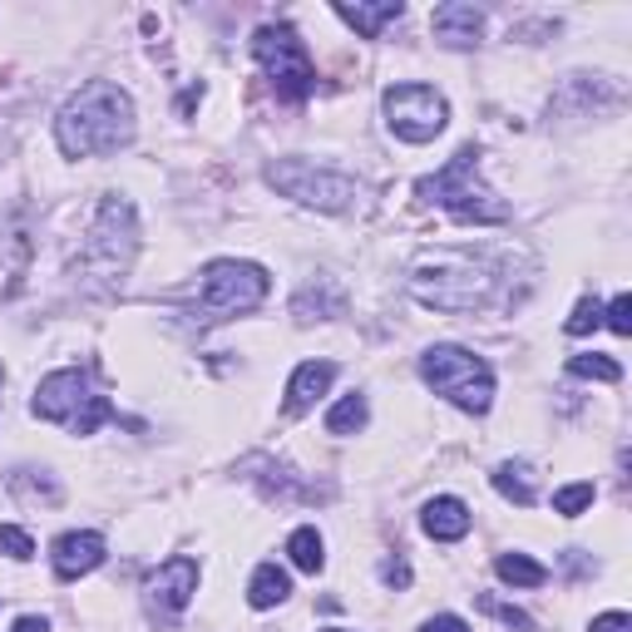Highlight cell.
Returning a JSON list of instances; mask_svg holds the SVG:
<instances>
[{
  "label": "cell",
  "instance_id": "2",
  "mask_svg": "<svg viewBox=\"0 0 632 632\" xmlns=\"http://www.w3.org/2000/svg\"><path fill=\"white\" fill-rule=\"evenodd\" d=\"M415 193H420L425 203H440L444 213L460 217V223H504V217H509V207L479 183V148L474 144H464L440 173L420 178Z\"/></svg>",
  "mask_w": 632,
  "mask_h": 632
},
{
  "label": "cell",
  "instance_id": "32",
  "mask_svg": "<svg viewBox=\"0 0 632 632\" xmlns=\"http://www.w3.org/2000/svg\"><path fill=\"white\" fill-rule=\"evenodd\" d=\"M331 632H346V628H331Z\"/></svg>",
  "mask_w": 632,
  "mask_h": 632
},
{
  "label": "cell",
  "instance_id": "30",
  "mask_svg": "<svg viewBox=\"0 0 632 632\" xmlns=\"http://www.w3.org/2000/svg\"><path fill=\"white\" fill-rule=\"evenodd\" d=\"M420 632H474V628L464 618H454V612H440V618H430Z\"/></svg>",
  "mask_w": 632,
  "mask_h": 632
},
{
  "label": "cell",
  "instance_id": "6",
  "mask_svg": "<svg viewBox=\"0 0 632 632\" xmlns=\"http://www.w3.org/2000/svg\"><path fill=\"white\" fill-rule=\"evenodd\" d=\"M420 375L435 395L460 405L464 415H484L494 400V371L464 346H430L420 356Z\"/></svg>",
  "mask_w": 632,
  "mask_h": 632
},
{
  "label": "cell",
  "instance_id": "8",
  "mask_svg": "<svg viewBox=\"0 0 632 632\" xmlns=\"http://www.w3.org/2000/svg\"><path fill=\"white\" fill-rule=\"evenodd\" d=\"M272 282L257 262H213L203 272V312L213 316H242V312H257L267 302Z\"/></svg>",
  "mask_w": 632,
  "mask_h": 632
},
{
  "label": "cell",
  "instance_id": "7",
  "mask_svg": "<svg viewBox=\"0 0 632 632\" xmlns=\"http://www.w3.org/2000/svg\"><path fill=\"white\" fill-rule=\"evenodd\" d=\"M252 55L282 99H306L316 89V65L306 55V40L292 25H262L252 35Z\"/></svg>",
  "mask_w": 632,
  "mask_h": 632
},
{
  "label": "cell",
  "instance_id": "11",
  "mask_svg": "<svg viewBox=\"0 0 632 632\" xmlns=\"http://www.w3.org/2000/svg\"><path fill=\"white\" fill-rule=\"evenodd\" d=\"M198 592V563L193 558H168L163 568L148 578L144 598H148V612L154 618H178V612L193 602Z\"/></svg>",
  "mask_w": 632,
  "mask_h": 632
},
{
  "label": "cell",
  "instance_id": "13",
  "mask_svg": "<svg viewBox=\"0 0 632 632\" xmlns=\"http://www.w3.org/2000/svg\"><path fill=\"white\" fill-rule=\"evenodd\" d=\"M430 30H435V40H440V45L464 49V45H474V40H479L484 10L479 5H464V0H450V5H440L430 15Z\"/></svg>",
  "mask_w": 632,
  "mask_h": 632
},
{
  "label": "cell",
  "instance_id": "28",
  "mask_svg": "<svg viewBox=\"0 0 632 632\" xmlns=\"http://www.w3.org/2000/svg\"><path fill=\"white\" fill-rule=\"evenodd\" d=\"M381 583H385V588H405V583H410V563H405V558H385L381 563Z\"/></svg>",
  "mask_w": 632,
  "mask_h": 632
},
{
  "label": "cell",
  "instance_id": "22",
  "mask_svg": "<svg viewBox=\"0 0 632 632\" xmlns=\"http://www.w3.org/2000/svg\"><path fill=\"white\" fill-rule=\"evenodd\" d=\"M568 371H573V375H583V381H608V385H618V381H622V365L612 361V356H598V351L573 356Z\"/></svg>",
  "mask_w": 632,
  "mask_h": 632
},
{
  "label": "cell",
  "instance_id": "15",
  "mask_svg": "<svg viewBox=\"0 0 632 632\" xmlns=\"http://www.w3.org/2000/svg\"><path fill=\"white\" fill-rule=\"evenodd\" d=\"M425 533L440 543H460L470 533V504L454 499V494H440V499L425 504Z\"/></svg>",
  "mask_w": 632,
  "mask_h": 632
},
{
  "label": "cell",
  "instance_id": "4",
  "mask_svg": "<svg viewBox=\"0 0 632 632\" xmlns=\"http://www.w3.org/2000/svg\"><path fill=\"white\" fill-rule=\"evenodd\" d=\"M138 252V223H134V207L124 198H104L99 203V217L89 227L84 247H79V276H94L99 286L119 282L128 272Z\"/></svg>",
  "mask_w": 632,
  "mask_h": 632
},
{
  "label": "cell",
  "instance_id": "19",
  "mask_svg": "<svg viewBox=\"0 0 632 632\" xmlns=\"http://www.w3.org/2000/svg\"><path fill=\"white\" fill-rule=\"evenodd\" d=\"M494 573H499L509 588H543V583H549V568L533 563L529 553H499V558H494Z\"/></svg>",
  "mask_w": 632,
  "mask_h": 632
},
{
  "label": "cell",
  "instance_id": "17",
  "mask_svg": "<svg viewBox=\"0 0 632 632\" xmlns=\"http://www.w3.org/2000/svg\"><path fill=\"white\" fill-rule=\"evenodd\" d=\"M494 489H499L509 504H519V509H529V504L539 499V489H533V470L523 460H504L499 470H494Z\"/></svg>",
  "mask_w": 632,
  "mask_h": 632
},
{
  "label": "cell",
  "instance_id": "18",
  "mask_svg": "<svg viewBox=\"0 0 632 632\" xmlns=\"http://www.w3.org/2000/svg\"><path fill=\"white\" fill-rule=\"evenodd\" d=\"M286 592H292V578H286L276 563H262V568L252 573V583H247V602H252L257 612H262V608H276V602H286Z\"/></svg>",
  "mask_w": 632,
  "mask_h": 632
},
{
  "label": "cell",
  "instance_id": "5",
  "mask_svg": "<svg viewBox=\"0 0 632 632\" xmlns=\"http://www.w3.org/2000/svg\"><path fill=\"white\" fill-rule=\"evenodd\" d=\"M489 286H494V276L460 252L430 257V262H420L410 276L415 302L435 306V312H474V306L489 302Z\"/></svg>",
  "mask_w": 632,
  "mask_h": 632
},
{
  "label": "cell",
  "instance_id": "23",
  "mask_svg": "<svg viewBox=\"0 0 632 632\" xmlns=\"http://www.w3.org/2000/svg\"><path fill=\"white\" fill-rule=\"evenodd\" d=\"M592 499H598V489H592L588 479H578V484H563V489L553 494V509H558L563 519H578V514L588 509Z\"/></svg>",
  "mask_w": 632,
  "mask_h": 632
},
{
  "label": "cell",
  "instance_id": "21",
  "mask_svg": "<svg viewBox=\"0 0 632 632\" xmlns=\"http://www.w3.org/2000/svg\"><path fill=\"white\" fill-rule=\"evenodd\" d=\"M365 425V395H341V400L326 410V435H356Z\"/></svg>",
  "mask_w": 632,
  "mask_h": 632
},
{
  "label": "cell",
  "instance_id": "26",
  "mask_svg": "<svg viewBox=\"0 0 632 632\" xmlns=\"http://www.w3.org/2000/svg\"><path fill=\"white\" fill-rule=\"evenodd\" d=\"M479 602H484V612H494V618L504 622V628H514V632H533V618H529V612L509 608V602H494V598H479Z\"/></svg>",
  "mask_w": 632,
  "mask_h": 632
},
{
  "label": "cell",
  "instance_id": "29",
  "mask_svg": "<svg viewBox=\"0 0 632 632\" xmlns=\"http://www.w3.org/2000/svg\"><path fill=\"white\" fill-rule=\"evenodd\" d=\"M592 632H632V618L628 612H598V618H592Z\"/></svg>",
  "mask_w": 632,
  "mask_h": 632
},
{
  "label": "cell",
  "instance_id": "3",
  "mask_svg": "<svg viewBox=\"0 0 632 632\" xmlns=\"http://www.w3.org/2000/svg\"><path fill=\"white\" fill-rule=\"evenodd\" d=\"M30 410H35L40 420H49V425H65L69 435H94L104 420H114V405L94 391L89 371H75V365L45 375V381L35 385Z\"/></svg>",
  "mask_w": 632,
  "mask_h": 632
},
{
  "label": "cell",
  "instance_id": "25",
  "mask_svg": "<svg viewBox=\"0 0 632 632\" xmlns=\"http://www.w3.org/2000/svg\"><path fill=\"white\" fill-rule=\"evenodd\" d=\"M0 553H5V558H15V563H25L30 553H35V543H30L25 529H15V523H0Z\"/></svg>",
  "mask_w": 632,
  "mask_h": 632
},
{
  "label": "cell",
  "instance_id": "27",
  "mask_svg": "<svg viewBox=\"0 0 632 632\" xmlns=\"http://www.w3.org/2000/svg\"><path fill=\"white\" fill-rule=\"evenodd\" d=\"M602 321H608L618 336H632V296H628V292L612 296V306L602 312Z\"/></svg>",
  "mask_w": 632,
  "mask_h": 632
},
{
  "label": "cell",
  "instance_id": "14",
  "mask_svg": "<svg viewBox=\"0 0 632 632\" xmlns=\"http://www.w3.org/2000/svg\"><path fill=\"white\" fill-rule=\"evenodd\" d=\"M331 381H336V365L331 361H302L292 371V381H286V410H292V415L312 410V405L331 391Z\"/></svg>",
  "mask_w": 632,
  "mask_h": 632
},
{
  "label": "cell",
  "instance_id": "1",
  "mask_svg": "<svg viewBox=\"0 0 632 632\" xmlns=\"http://www.w3.org/2000/svg\"><path fill=\"white\" fill-rule=\"evenodd\" d=\"M55 138L69 158H94V154H119L134 138V99L109 79H89L79 94L55 119Z\"/></svg>",
  "mask_w": 632,
  "mask_h": 632
},
{
  "label": "cell",
  "instance_id": "9",
  "mask_svg": "<svg viewBox=\"0 0 632 632\" xmlns=\"http://www.w3.org/2000/svg\"><path fill=\"white\" fill-rule=\"evenodd\" d=\"M385 124L405 144H430L435 134H444L450 124V104L444 94H435L430 84H395L385 89Z\"/></svg>",
  "mask_w": 632,
  "mask_h": 632
},
{
  "label": "cell",
  "instance_id": "33",
  "mask_svg": "<svg viewBox=\"0 0 632 632\" xmlns=\"http://www.w3.org/2000/svg\"><path fill=\"white\" fill-rule=\"evenodd\" d=\"M0 381H5V371H0Z\"/></svg>",
  "mask_w": 632,
  "mask_h": 632
},
{
  "label": "cell",
  "instance_id": "16",
  "mask_svg": "<svg viewBox=\"0 0 632 632\" xmlns=\"http://www.w3.org/2000/svg\"><path fill=\"white\" fill-rule=\"evenodd\" d=\"M336 15H341L361 40H375L385 25H391V20L405 15V5H400V0H381V5H361V0H356V5H346V0H341V5H336Z\"/></svg>",
  "mask_w": 632,
  "mask_h": 632
},
{
  "label": "cell",
  "instance_id": "31",
  "mask_svg": "<svg viewBox=\"0 0 632 632\" xmlns=\"http://www.w3.org/2000/svg\"><path fill=\"white\" fill-rule=\"evenodd\" d=\"M10 632H49V622H45V618H20Z\"/></svg>",
  "mask_w": 632,
  "mask_h": 632
},
{
  "label": "cell",
  "instance_id": "12",
  "mask_svg": "<svg viewBox=\"0 0 632 632\" xmlns=\"http://www.w3.org/2000/svg\"><path fill=\"white\" fill-rule=\"evenodd\" d=\"M55 578H65V583H75V578H84V573H94L99 563H104V539L99 533H59L55 539Z\"/></svg>",
  "mask_w": 632,
  "mask_h": 632
},
{
  "label": "cell",
  "instance_id": "10",
  "mask_svg": "<svg viewBox=\"0 0 632 632\" xmlns=\"http://www.w3.org/2000/svg\"><path fill=\"white\" fill-rule=\"evenodd\" d=\"M267 178H272V188H282L286 198H296V203H306V207H321V213H346V207L361 198V188L346 173H326V168L296 163V158L272 163Z\"/></svg>",
  "mask_w": 632,
  "mask_h": 632
},
{
  "label": "cell",
  "instance_id": "20",
  "mask_svg": "<svg viewBox=\"0 0 632 632\" xmlns=\"http://www.w3.org/2000/svg\"><path fill=\"white\" fill-rule=\"evenodd\" d=\"M286 553H292V563L302 573H321L326 568V543L316 529H296L292 539H286Z\"/></svg>",
  "mask_w": 632,
  "mask_h": 632
},
{
  "label": "cell",
  "instance_id": "24",
  "mask_svg": "<svg viewBox=\"0 0 632 632\" xmlns=\"http://www.w3.org/2000/svg\"><path fill=\"white\" fill-rule=\"evenodd\" d=\"M598 326H602V302H598V296H583V302L573 306V316L563 321V331H568V336H588V331H598Z\"/></svg>",
  "mask_w": 632,
  "mask_h": 632
}]
</instances>
